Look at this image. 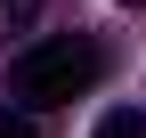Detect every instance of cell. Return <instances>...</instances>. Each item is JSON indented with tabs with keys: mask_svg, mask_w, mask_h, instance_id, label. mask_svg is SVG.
Instances as JSON below:
<instances>
[{
	"mask_svg": "<svg viewBox=\"0 0 146 138\" xmlns=\"http://www.w3.org/2000/svg\"><path fill=\"white\" fill-rule=\"evenodd\" d=\"M0 138H41V122H33V114H16V106H0Z\"/></svg>",
	"mask_w": 146,
	"mask_h": 138,
	"instance_id": "obj_4",
	"label": "cell"
},
{
	"mask_svg": "<svg viewBox=\"0 0 146 138\" xmlns=\"http://www.w3.org/2000/svg\"><path fill=\"white\" fill-rule=\"evenodd\" d=\"M33 16H41V0H0V41H8V33H25Z\"/></svg>",
	"mask_w": 146,
	"mask_h": 138,
	"instance_id": "obj_3",
	"label": "cell"
},
{
	"mask_svg": "<svg viewBox=\"0 0 146 138\" xmlns=\"http://www.w3.org/2000/svg\"><path fill=\"white\" fill-rule=\"evenodd\" d=\"M98 138H146V114H138V106H114V114L98 122Z\"/></svg>",
	"mask_w": 146,
	"mask_h": 138,
	"instance_id": "obj_2",
	"label": "cell"
},
{
	"mask_svg": "<svg viewBox=\"0 0 146 138\" xmlns=\"http://www.w3.org/2000/svg\"><path fill=\"white\" fill-rule=\"evenodd\" d=\"M98 73H106V49L89 33H49V41L8 57V98H25V106H73V98L98 90Z\"/></svg>",
	"mask_w": 146,
	"mask_h": 138,
	"instance_id": "obj_1",
	"label": "cell"
}]
</instances>
